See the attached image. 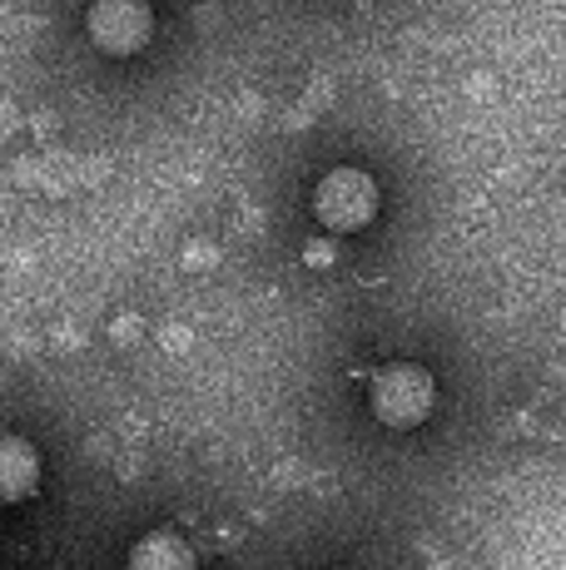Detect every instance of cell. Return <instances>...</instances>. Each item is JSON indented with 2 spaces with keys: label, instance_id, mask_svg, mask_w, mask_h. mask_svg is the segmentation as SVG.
I'll use <instances>...</instances> for the list:
<instances>
[{
  "label": "cell",
  "instance_id": "cell-1",
  "mask_svg": "<svg viewBox=\"0 0 566 570\" xmlns=\"http://www.w3.org/2000/svg\"><path fill=\"white\" fill-rule=\"evenodd\" d=\"M368 402H373V416L393 432H412V426L428 422L432 402H438V387H432L428 367L418 363H393L373 377L368 387Z\"/></svg>",
  "mask_w": 566,
  "mask_h": 570
},
{
  "label": "cell",
  "instance_id": "cell-2",
  "mask_svg": "<svg viewBox=\"0 0 566 570\" xmlns=\"http://www.w3.org/2000/svg\"><path fill=\"white\" fill-rule=\"evenodd\" d=\"M313 214H319V224L329 234H358L378 214V184L363 169H333L313 189Z\"/></svg>",
  "mask_w": 566,
  "mask_h": 570
},
{
  "label": "cell",
  "instance_id": "cell-3",
  "mask_svg": "<svg viewBox=\"0 0 566 570\" xmlns=\"http://www.w3.org/2000/svg\"><path fill=\"white\" fill-rule=\"evenodd\" d=\"M85 30L105 55H135L155 36V10H149V0H95Z\"/></svg>",
  "mask_w": 566,
  "mask_h": 570
},
{
  "label": "cell",
  "instance_id": "cell-4",
  "mask_svg": "<svg viewBox=\"0 0 566 570\" xmlns=\"http://www.w3.org/2000/svg\"><path fill=\"white\" fill-rule=\"evenodd\" d=\"M40 456L26 436H0V507H16L36 491Z\"/></svg>",
  "mask_w": 566,
  "mask_h": 570
},
{
  "label": "cell",
  "instance_id": "cell-5",
  "mask_svg": "<svg viewBox=\"0 0 566 570\" xmlns=\"http://www.w3.org/2000/svg\"><path fill=\"white\" fill-rule=\"evenodd\" d=\"M129 566H139V570H184V566H194V551L189 546H179L174 535H149V541H139L135 546V556H129Z\"/></svg>",
  "mask_w": 566,
  "mask_h": 570
}]
</instances>
